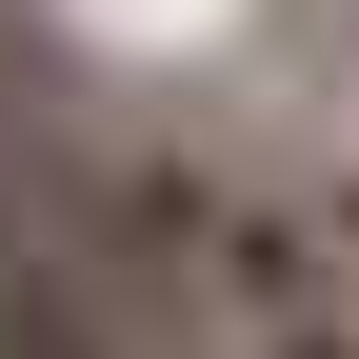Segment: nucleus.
<instances>
[{
    "label": "nucleus",
    "instance_id": "1",
    "mask_svg": "<svg viewBox=\"0 0 359 359\" xmlns=\"http://www.w3.org/2000/svg\"><path fill=\"white\" fill-rule=\"evenodd\" d=\"M100 240L140 259V280H160L200 339L339 299V259H320V200H240V180H200V160H100Z\"/></svg>",
    "mask_w": 359,
    "mask_h": 359
},
{
    "label": "nucleus",
    "instance_id": "2",
    "mask_svg": "<svg viewBox=\"0 0 359 359\" xmlns=\"http://www.w3.org/2000/svg\"><path fill=\"white\" fill-rule=\"evenodd\" d=\"M200 359H359V320H339V299H299V320H240V339H200Z\"/></svg>",
    "mask_w": 359,
    "mask_h": 359
},
{
    "label": "nucleus",
    "instance_id": "3",
    "mask_svg": "<svg viewBox=\"0 0 359 359\" xmlns=\"http://www.w3.org/2000/svg\"><path fill=\"white\" fill-rule=\"evenodd\" d=\"M320 259H359V180H320Z\"/></svg>",
    "mask_w": 359,
    "mask_h": 359
},
{
    "label": "nucleus",
    "instance_id": "4",
    "mask_svg": "<svg viewBox=\"0 0 359 359\" xmlns=\"http://www.w3.org/2000/svg\"><path fill=\"white\" fill-rule=\"evenodd\" d=\"M0 359H80V339H60V320H0Z\"/></svg>",
    "mask_w": 359,
    "mask_h": 359
}]
</instances>
